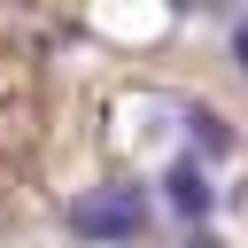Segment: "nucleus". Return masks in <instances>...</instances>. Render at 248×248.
Masks as SVG:
<instances>
[{"mask_svg": "<svg viewBox=\"0 0 248 248\" xmlns=\"http://www.w3.org/2000/svg\"><path fill=\"white\" fill-rule=\"evenodd\" d=\"M70 232L85 248H124L147 232V186H93L70 202Z\"/></svg>", "mask_w": 248, "mask_h": 248, "instance_id": "nucleus-1", "label": "nucleus"}, {"mask_svg": "<svg viewBox=\"0 0 248 248\" xmlns=\"http://www.w3.org/2000/svg\"><path fill=\"white\" fill-rule=\"evenodd\" d=\"M163 209H170L186 232H202V225L217 217V186H209V163H194V155H170V170H163Z\"/></svg>", "mask_w": 248, "mask_h": 248, "instance_id": "nucleus-2", "label": "nucleus"}, {"mask_svg": "<svg viewBox=\"0 0 248 248\" xmlns=\"http://www.w3.org/2000/svg\"><path fill=\"white\" fill-rule=\"evenodd\" d=\"M178 124H186V155H194V163H225V155L240 147V132H232L225 108H209V101H186Z\"/></svg>", "mask_w": 248, "mask_h": 248, "instance_id": "nucleus-3", "label": "nucleus"}, {"mask_svg": "<svg viewBox=\"0 0 248 248\" xmlns=\"http://www.w3.org/2000/svg\"><path fill=\"white\" fill-rule=\"evenodd\" d=\"M232 62H240V78H248V16H232Z\"/></svg>", "mask_w": 248, "mask_h": 248, "instance_id": "nucleus-4", "label": "nucleus"}, {"mask_svg": "<svg viewBox=\"0 0 248 248\" xmlns=\"http://www.w3.org/2000/svg\"><path fill=\"white\" fill-rule=\"evenodd\" d=\"M178 248H225V232H217V225H202V232H186Z\"/></svg>", "mask_w": 248, "mask_h": 248, "instance_id": "nucleus-5", "label": "nucleus"}]
</instances>
